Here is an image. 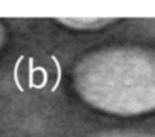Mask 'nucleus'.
I'll return each instance as SVG.
<instances>
[{
	"label": "nucleus",
	"instance_id": "nucleus-1",
	"mask_svg": "<svg viewBox=\"0 0 155 137\" xmlns=\"http://www.w3.org/2000/svg\"><path fill=\"white\" fill-rule=\"evenodd\" d=\"M71 78L81 99L104 113L137 116L155 110V50L101 47L76 62Z\"/></svg>",
	"mask_w": 155,
	"mask_h": 137
},
{
	"label": "nucleus",
	"instance_id": "nucleus-2",
	"mask_svg": "<svg viewBox=\"0 0 155 137\" xmlns=\"http://www.w3.org/2000/svg\"><path fill=\"white\" fill-rule=\"evenodd\" d=\"M61 25L73 28V29H99L114 22V18H102V17H62L56 18Z\"/></svg>",
	"mask_w": 155,
	"mask_h": 137
}]
</instances>
